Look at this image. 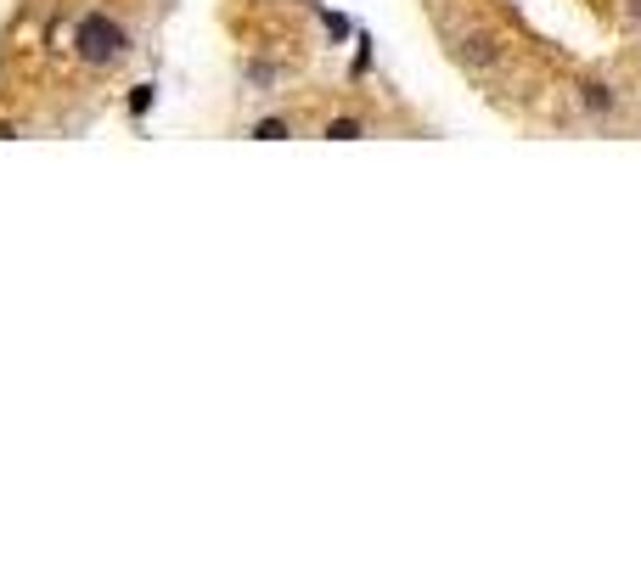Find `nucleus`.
Masks as SVG:
<instances>
[{
  "instance_id": "nucleus-1",
  "label": "nucleus",
  "mask_w": 641,
  "mask_h": 562,
  "mask_svg": "<svg viewBox=\"0 0 641 562\" xmlns=\"http://www.w3.org/2000/svg\"><path fill=\"white\" fill-rule=\"evenodd\" d=\"M73 57L84 68H113V62L130 57V29L113 12H84L73 23Z\"/></svg>"
},
{
  "instance_id": "nucleus-2",
  "label": "nucleus",
  "mask_w": 641,
  "mask_h": 562,
  "mask_svg": "<svg viewBox=\"0 0 641 562\" xmlns=\"http://www.w3.org/2000/svg\"><path fill=\"white\" fill-rule=\"evenodd\" d=\"M580 108H585L591 119H613L619 102H613V90H608L602 79H585V84H580Z\"/></svg>"
},
{
  "instance_id": "nucleus-3",
  "label": "nucleus",
  "mask_w": 641,
  "mask_h": 562,
  "mask_svg": "<svg viewBox=\"0 0 641 562\" xmlns=\"http://www.w3.org/2000/svg\"><path fill=\"white\" fill-rule=\"evenodd\" d=\"M253 141H288L293 136V124L288 119H253V130H248Z\"/></svg>"
},
{
  "instance_id": "nucleus-4",
  "label": "nucleus",
  "mask_w": 641,
  "mask_h": 562,
  "mask_svg": "<svg viewBox=\"0 0 641 562\" xmlns=\"http://www.w3.org/2000/svg\"><path fill=\"white\" fill-rule=\"evenodd\" d=\"M360 136H365L360 119H332V124H327V141H360Z\"/></svg>"
},
{
  "instance_id": "nucleus-5",
  "label": "nucleus",
  "mask_w": 641,
  "mask_h": 562,
  "mask_svg": "<svg viewBox=\"0 0 641 562\" xmlns=\"http://www.w3.org/2000/svg\"><path fill=\"white\" fill-rule=\"evenodd\" d=\"M147 108H152V84H136V90H130V113L141 119Z\"/></svg>"
},
{
  "instance_id": "nucleus-6",
  "label": "nucleus",
  "mask_w": 641,
  "mask_h": 562,
  "mask_svg": "<svg viewBox=\"0 0 641 562\" xmlns=\"http://www.w3.org/2000/svg\"><path fill=\"white\" fill-rule=\"evenodd\" d=\"M468 57H473V62H495V40H473Z\"/></svg>"
},
{
  "instance_id": "nucleus-7",
  "label": "nucleus",
  "mask_w": 641,
  "mask_h": 562,
  "mask_svg": "<svg viewBox=\"0 0 641 562\" xmlns=\"http://www.w3.org/2000/svg\"><path fill=\"white\" fill-rule=\"evenodd\" d=\"M630 18H635V23H641V0H630Z\"/></svg>"
}]
</instances>
